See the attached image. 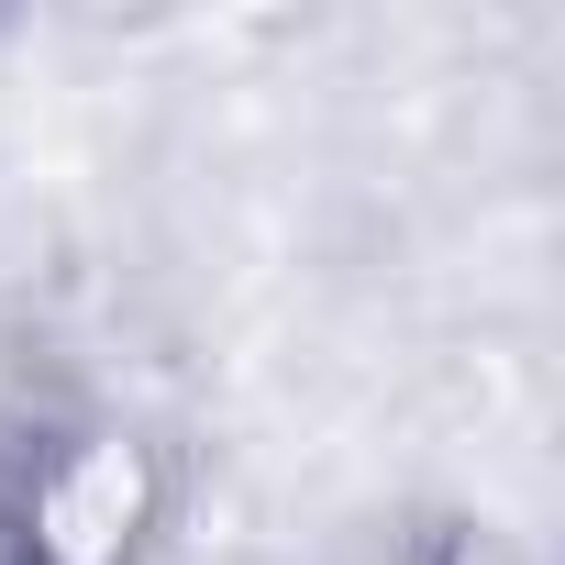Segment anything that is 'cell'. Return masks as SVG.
<instances>
[{"label":"cell","mask_w":565,"mask_h":565,"mask_svg":"<svg viewBox=\"0 0 565 565\" xmlns=\"http://www.w3.org/2000/svg\"><path fill=\"white\" fill-rule=\"evenodd\" d=\"M0 510L23 565H156L189 510V466L134 411H23L0 422Z\"/></svg>","instance_id":"obj_1"},{"label":"cell","mask_w":565,"mask_h":565,"mask_svg":"<svg viewBox=\"0 0 565 565\" xmlns=\"http://www.w3.org/2000/svg\"><path fill=\"white\" fill-rule=\"evenodd\" d=\"M0 565H23V543H12V510H0Z\"/></svg>","instance_id":"obj_2"}]
</instances>
